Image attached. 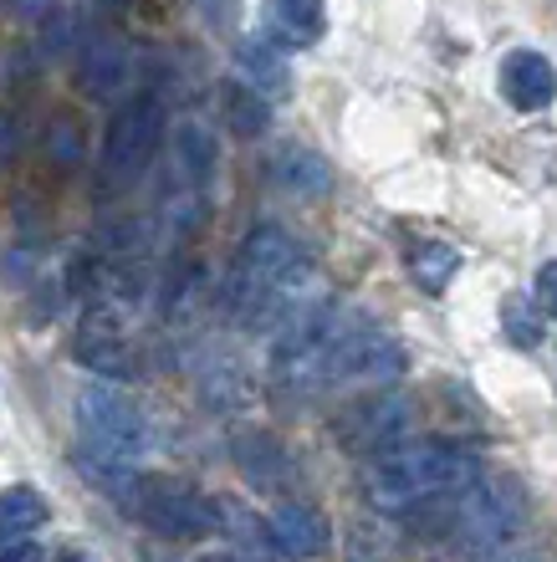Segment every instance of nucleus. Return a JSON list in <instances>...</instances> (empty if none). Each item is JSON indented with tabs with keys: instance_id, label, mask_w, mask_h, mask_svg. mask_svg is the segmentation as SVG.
<instances>
[{
	"instance_id": "f257e3e1",
	"label": "nucleus",
	"mask_w": 557,
	"mask_h": 562,
	"mask_svg": "<svg viewBox=\"0 0 557 562\" xmlns=\"http://www.w3.org/2000/svg\"><path fill=\"white\" fill-rule=\"evenodd\" d=\"M404 373V348L358 312L308 302L287 317L271 348V379L287 394H327L343 384H389Z\"/></svg>"
},
{
	"instance_id": "f03ea898",
	"label": "nucleus",
	"mask_w": 557,
	"mask_h": 562,
	"mask_svg": "<svg viewBox=\"0 0 557 562\" xmlns=\"http://www.w3.org/2000/svg\"><path fill=\"white\" fill-rule=\"evenodd\" d=\"M312 286V256L302 251V240H292L281 225H256L241 251H235L231 271L221 286L225 317L241 327H281L292 312H302Z\"/></svg>"
},
{
	"instance_id": "7ed1b4c3",
	"label": "nucleus",
	"mask_w": 557,
	"mask_h": 562,
	"mask_svg": "<svg viewBox=\"0 0 557 562\" xmlns=\"http://www.w3.org/2000/svg\"><path fill=\"white\" fill-rule=\"evenodd\" d=\"M476 481H481V456L455 440H399L394 450L368 460L364 471L368 502L379 512H389V517L430 502L466 496Z\"/></svg>"
},
{
	"instance_id": "20e7f679",
	"label": "nucleus",
	"mask_w": 557,
	"mask_h": 562,
	"mask_svg": "<svg viewBox=\"0 0 557 562\" xmlns=\"http://www.w3.org/2000/svg\"><path fill=\"white\" fill-rule=\"evenodd\" d=\"M73 409H77L82 450H88L103 471H123V465H133V460L144 456V440H148L144 409H138L123 389H108V384L77 389Z\"/></svg>"
},
{
	"instance_id": "39448f33",
	"label": "nucleus",
	"mask_w": 557,
	"mask_h": 562,
	"mask_svg": "<svg viewBox=\"0 0 557 562\" xmlns=\"http://www.w3.org/2000/svg\"><path fill=\"white\" fill-rule=\"evenodd\" d=\"M441 506H445L441 537L460 558H481V552L501 548V542L522 527V517H527L516 486H501V481H491V486L476 481L466 496H450V502H441Z\"/></svg>"
},
{
	"instance_id": "423d86ee",
	"label": "nucleus",
	"mask_w": 557,
	"mask_h": 562,
	"mask_svg": "<svg viewBox=\"0 0 557 562\" xmlns=\"http://www.w3.org/2000/svg\"><path fill=\"white\" fill-rule=\"evenodd\" d=\"M129 506L133 517L159 537H205L221 521V506H210L200 491H190L175 475H133Z\"/></svg>"
},
{
	"instance_id": "0eeeda50",
	"label": "nucleus",
	"mask_w": 557,
	"mask_h": 562,
	"mask_svg": "<svg viewBox=\"0 0 557 562\" xmlns=\"http://www.w3.org/2000/svg\"><path fill=\"white\" fill-rule=\"evenodd\" d=\"M164 144V108L159 98H133L118 108L103 138V190H129L144 175Z\"/></svg>"
},
{
	"instance_id": "6e6552de",
	"label": "nucleus",
	"mask_w": 557,
	"mask_h": 562,
	"mask_svg": "<svg viewBox=\"0 0 557 562\" xmlns=\"http://www.w3.org/2000/svg\"><path fill=\"white\" fill-rule=\"evenodd\" d=\"M404 429H410V404L399 400V394H368V400L348 404V409L333 419V435L364 460L394 450V445L404 440Z\"/></svg>"
},
{
	"instance_id": "1a4fd4ad",
	"label": "nucleus",
	"mask_w": 557,
	"mask_h": 562,
	"mask_svg": "<svg viewBox=\"0 0 557 562\" xmlns=\"http://www.w3.org/2000/svg\"><path fill=\"white\" fill-rule=\"evenodd\" d=\"M77 363L92 369V373H108V379H133V369H138L129 327L118 323L108 307H92L88 317H82V333H77Z\"/></svg>"
},
{
	"instance_id": "9d476101",
	"label": "nucleus",
	"mask_w": 557,
	"mask_h": 562,
	"mask_svg": "<svg viewBox=\"0 0 557 562\" xmlns=\"http://www.w3.org/2000/svg\"><path fill=\"white\" fill-rule=\"evenodd\" d=\"M501 92L522 113H543L557 103V67L543 52H512L501 61Z\"/></svg>"
},
{
	"instance_id": "9b49d317",
	"label": "nucleus",
	"mask_w": 557,
	"mask_h": 562,
	"mask_svg": "<svg viewBox=\"0 0 557 562\" xmlns=\"http://www.w3.org/2000/svg\"><path fill=\"white\" fill-rule=\"evenodd\" d=\"M266 532H271V548H281L287 558H297V562L323 558L327 542H333L327 517L318 512V506H308V502L277 506V512H271V521H266Z\"/></svg>"
},
{
	"instance_id": "f8f14e48",
	"label": "nucleus",
	"mask_w": 557,
	"mask_h": 562,
	"mask_svg": "<svg viewBox=\"0 0 557 562\" xmlns=\"http://www.w3.org/2000/svg\"><path fill=\"white\" fill-rule=\"evenodd\" d=\"M261 26L281 52H308L323 42L327 5L323 0H261Z\"/></svg>"
},
{
	"instance_id": "ddd939ff",
	"label": "nucleus",
	"mask_w": 557,
	"mask_h": 562,
	"mask_svg": "<svg viewBox=\"0 0 557 562\" xmlns=\"http://www.w3.org/2000/svg\"><path fill=\"white\" fill-rule=\"evenodd\" d=\"M129 77H133V57L118 36H92V42L82 46V88H88L92 98H113V92H123L129 88Z\"/></svg>"
},
{
	"instance_id": "4468645a",
	"label": "nucleus",
	"mask_w": 557,
	"mask_h": 562,
	"mask_svg": "<svg viewBox=\"0 0 557 562\" xmlns=\"http://www.w3.org/2000/svg\"><path fill=\"white\" fill-rule=\"evenodd\" d=\"M46 496L36 486H5L0 491V548H11V542H26L31 532H42L46 527Z\"/></svg>"
},
{
	"instance_id": "2eb2a0df",
	"label": "nucleus",
	"mask_w": 557,
	"mask_h": 562,
	"mask_svg": "<svg viewBox=\"0 0 557 562\" xmlns=\"http://www.w3.org/2000/svg\"><path fill=\"white\" fill-rule=\"evenodd\" d=\"M221 119L231 134L241 138H256L271 128V98L266 92H256L250 82H225L221 88Z\"/></svg>"
},
{
	"instance_id": "dca6fc26",
	"label": "nucleus",
	"mask_w": 557,
	"mask_h": 562,
	"mask_svg": "<svg viewBox=\"0 0 557 562\" xmlns=\"http://www.w3.org/2000/svg\"><path fill=\"white\" fill-rule=\"evenodd\" d=\"M235 67H241V82H250V88L266 92V98H281V92H287V57H281V46L241 42L235 46Z\"/></svg>"
},
{
	"instance_id": "f3484780",
	"label": "nucleus",
	"mask_w": 557,
	"mask_h": 562,
	"mask_svg": "<svg viewBox=\"0 0 557 562\" xmlns=\"http://www.w3.org/2000/svg\"><path fill=\"white\" fill-rule=\"evenodd\" d=\"M410 271L430 296H441L445 286H450V277L460 271V251L445 246V240H420V246L410 251Z\"/></svg>"
},
{
	"instance_id": "a211bd4d",
	"label": "nucleus",
	"mask_w": 557,
	"mask_h": 562,
	"mask_svg": "<svg viewBox=\"0 0 557 562\" xmlns=\"http://www.w3.org/2000/svg\"><path fill=\"white\" fill-rule=\"evenodd\" d=\"M175 154L179 164H185V175L205 190L210 179H215V169H221V154H215V138L200 128V123H179V134H175Z\"/></svg>"
},
{
	"instance_id": "6ab92c4d",
	"label": "nucleus",
	"mask_w": 557,
	"mask_h": 562,
	"mask_svg": "<svg viewBox=\"0 0 557 562\" xmlns=\"http://www.w3.org/2000/svg\"><path fill=\"white\" fill-rule=\"evenodd\" d=\"M277 184L292 194H323L333 184V175H327V164L312 148H287L277 159Z\"/></svg>"
},
{
	"instance_id": "aec40b11",
	"label": "nucleus",
	"mask_w": 557,
	"mask_h": 562,
	"mask_svg": "<svg viewBox=\"0 0 557 562\" xmlns=\"http://www.w3.org/2000/svg\"><path fill=\"white\" fill-rule=\"evenodd\" d=\"M501 327L516 348H537L543 342V307H532L527 296H506L501 302Z\"/></svg>"
},
{
	"instance_id": "412c9836",
	"label": "nucleus",
	"mask_w": 557,
	"mask_h": 562,
	"mask_svg": "<svg viewBox=\"0 0 557 562\" xmlns=\"http://www.w3.org/2000/svg\"><path fill=\"white\" fill-rule=\"evenodd\" d=\"M537 307H543L547 317H557V261L537 267Z\"/></svg>"
},
{
	"instance_id": "4be33fe9",
	"label": "nucleus",
	"mask_w": 557,
	"mask_h": 562,
	"mask_svg": "<svg viewBox=\"0 0 557 562\" xmlns=\"http://www.w3.org/2000/svg\"><path fill=\"white\" fill-rule=\"evenodd\" d=\"M15 11L21 15H46L52 11V0H15Z\"/></svg>"
},
{
	"instance_id": "5701e85b",
	"label": "nucleus",
	"mask_w": 557,
	"mask_h": 562,
	"mask_svg": "<svg viewBox=\"0 0 557 562\" xmlns=\"http://www.w3.org/2000/svg\"><path fill=\"white\" fill-rule=\"evenodd\" d=\"M205 562H246V558H231V552H221V558H205Z\"/></svg>"
},
{
	"instance_id": "b1692460",
	"label": "nucleus",
	"mask_w": 557,
	"mask_h": 562,
	"mask_svg": "<svg viewBox=\"0 0 557 562\" xmlns=\"http://www.w3.org/2000/svg\"><path fill=\"white\" fill-rule=\"evenodd\" d=\"M516 562H527V558H516Z\"/></svg>"
}]
</instances>
